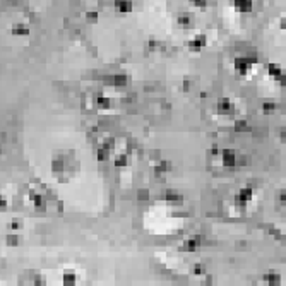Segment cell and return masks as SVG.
<instances>
[{
    "label": "cell",
    "instance_id": "11",
    "mask_svg": "<svg viewBox=\"0 0 286 286\" xmlns=\"http://www.w3.org/2000/svg\"><path fill=\"white\" fill-rule=\"evenodd\" d=\"M197 243H199L197 240H190V242H189V243L185 245V248H187V250H194V248L197 247Z\"/></svg>",
    "mask_w": 286,
    "mask_h": 286
},
{
    "label": "cell",
    "instance_id": "14",
    "mask_svg": "<svg viewBox=\"0 0 286 286\" xmlns=\"http://www.w3.org/2000/svg\"><path fill=\"white\" fill-rule=\"evenodd\" d=\"M98 158H100L101 161H103V159L106 158V153H105V151H100V153H98Z\"/></svg>",
    "mask_w": 286,
    "mask_h": 286
},
{
    "label": "cell",
    "instance_id": "12",
    "mask_svg": "<svg viewBox=\"0 0 286 286\" xmlns=\"http://www.w3.org/2000/svg\"><path fill=\"white\" fill-rule=\"evenodd\" d=\"M264 110H266V111H272V110H274V105H272V103H266Z\"/></svg>",
    "mask_w": 286,
    "mask_h": 286
},
{
    "label": "cell",
    "instance_id": "9",
    "mask_svg": "<svg viewBox=\"0 0 286 286\" xmlns=\"http://www.w3.org/2000/svg\"><path fill=\"white\" fill-rule=\"evenodd\" d=\"M115 165H117V166H125V165H127V158H125V156H118L117 159H115Z\"/></svg>",
    "mask_w": 286,
    "mask_h": 286
},
{
    "label": "cell",
    "instance_id": "7",
    "mask_svg": "<svg viewBox=\"0 0 286 286\" xmlns=\"http://www.w3.org/2000/svg\"><path fill=\"white\" fill-rule=\"evenodd\" d=\"M264 281H269L271 284H277V283H279V276H272V274H267V276H264Z\"/></svg>",
    "mask_w": 286,
    "mask_h": 286
},
{
    "label": "cell",
    "instance_id": "2",
    "mask_svg": "<svg viewBox=\"0 0 286 286\" xmlns=\"http://www.w3.org/2000/svg\"><path fill=\"white\" fill-rule=\"evenodd\" d=\"M252 62H254V60H247V58H238V60H237V63H235V65H237V70L242 72V74H245V72H247V69H248L250 65H252Z\"/></svg>",
    "mask_w": 286,
    "mask_h": 286
},
{
    "label": "cell",
    "instance_id": "3",
    "mask_svg": "<svg viewBox=\"0 0 286 286\" xmlns=\"http://www.w3.org/2000/svg\"><path fill=\"white\" fill-rule=\"evenodd\" d=\"M250 197H252V189H243L238 196V204L245 206L248 200H250Z\"/></svg>",
    "mask_w": 286,
    "mask_h": 286
},
{
    "label": "cell",
    "instance_id": "13",
    "mask_svg": "<svg viewBox=\"0 0 286 286\" xmlns=\"http://www.w3.org/2000/svg\"><path fill=\"white\" fill-rule=\"evenodd\" d=\"M196 272H197V274H204V266H196Z\"/></svg>",
    "mask_w": 286,
    "mask_h": 286
},
{
    "label": "cell",
    "instance_id": "6",
    "mask_svg": "<svg viewBox=\"0 0 286 286\" xmlns=\"http://www.w3.org/2000/svg\"><path fill=\"white\" fill-rule=\"evenodd\" d=\"M111 82H113L115 86H125V84H127V77L125 76H115L113 79H111Z\"/></svg>",
    "mask_w": 286,
    "mask_h": 286
},
{
    "label": "cell",
    "instance_id": "1",
    "mask_svg": "<svg viewBox=\"0 0 286 286\" xmlns=\"http://www.w3.org/2000/svg\"><path fill=\"white\" fill-rule=\"evenodd\" d=\"M235 163H237V159H235V154L233 151H223V165L224 166H235Z\"/></svg>",
    "mask_w": 286,
    "mask_h": 286
},
{
    "label": "cell",
    "instance_id": "10",
    "mask_svg": "<svg viewBox=\"0 0 286 286\" xmlns=\"http://www.w3.org/2000/svg\"><path fill=\"white\" fill-rule=\"evenodd\" d=\"M74 281H76V276H74V274H65V276H63V283H67V284H74Z\"/></svg>",
    "mask_w": 286,
    "mask_h": 286
},
{
    "label": "cell",
    "instance_id": "4",
    "mask_svg": "<svg viewBox=\"0 0 286 286\" xmlns=\"http://www.w3.org/2000/svg\"><path fill=\"white\" fill-rule=\"evenodd\" d=\"M233 110V105H231V101L230 100H221L220 105H218V111L220 113H228V111Z\"/></svg>",
    "mask_w": 286,
    "mask_h": 286
},
{
    "label": "cell",
    "instance_id": "8",
    "mask_svg": "<svg viewBox=\"0 0 286 286\" xmlns=\"http://www.w3.org/2000/svg\"><path fill=\"white\" fill-rule=\"evenodd\" d=\"M98 105H100L101 108H108V106H110V100H108V98H103V96H100V98H98Z\"/></svg>",
    "mask_w": 286,
    "mask_h": 286
},
{
    "label": "cell",
    "instance_id": "5",
    "mask_svg": "<svg viewBox=\"0 0 286 286\" xmlns=\"http://www.w3.org/2000/svg\"><path fill=\"white\" fill-rule=\"evenodd\" d=\"M166 200L170 202V204L180 206L182 202H183V197H182V196H176V194H172V192H168V194H166Z\"/></svg>",
    "mask_w": 286,
    "mask_h": 286
}]
</instances>
